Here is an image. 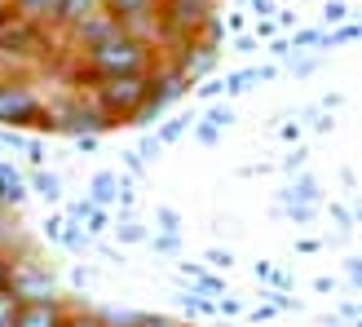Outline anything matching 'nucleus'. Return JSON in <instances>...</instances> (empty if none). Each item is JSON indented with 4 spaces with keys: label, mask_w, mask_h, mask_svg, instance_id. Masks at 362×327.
Listing matches in <instances>:
<instances>
[{
    "label": "nucleus",
    "mask_w": 362,
    "mask_h": 327,
    "mask_svg": "<svg viewBox=\"0 0 362 327\" xmlns=\"http://www.w3.org/2000/svg\"><path fill=\"white\" fill-rule=\"evenodd\" d=\"M98 208H102L98 199H88V195H84V199H76V204L66 208V217H71V222H88V217H93Z\"/></svg>",
    "instance_id": "obj_25"
},
{
    "label": "nucleus",
    "mask_w": 362,
    "mask_h": 327,
    "mask_svg": "<svg viewBox=\"0 0 362 327\" xmlns=\"http://www.w3.org/2000/svg\"><path fill=\"white\" fill-rule=\"evenodd\" d=\"M0 248H5L9 257H23V252H31V243L23 239V230H18V212H13V208H0Z\"/></svg>",
    "instance_id": "obj_14"
},
{
    "label": "nucleus",
    "mask_w": 362,
    "mask_h": 327,
    "mask_svg": "<svg viewBox=\"0 0 362 327\" xmlns=\"http://www.w3.org/2000/svg\"><path fill=\"white\" fill-rule=\"evenodd\" d=\"M0 151H27L23 129H5V124H0Z\"/></svg>",
    "instance_id": "obj_27"
},
{
    "label": "nucleus",
    "mask_w": 362,
    "mask_h": 327,
    "mask_svg": "<svg viewBox=\"0 0 362 327\" xmlns=\"http://www.w3.org/2000/svg\"><path fill=\"white\" fill-rule=\"evenodd\" d=\"M62 248H66V252H88V248H93V234H88L80 222H71V217H66V226H62Z\"/></svg>",
    "instance_id": "obj_20"
},
{
    "label": "nucleus",
    "mask_w": 362,
    "mask_h": 327,
    "mask_svg": "<svg viewBox=\"0 0 362 327\" xmlns=\"http://www.w3.org/2000/svg\"><path fill=\"white\" fill-rule=\"evenodd\" d=\"M66 305L62 301H18L13 327H62Z\"/></svg>",
    "instance_id": "obj_10"
},
{
    "label": "nucleus",
    "mask_w": 362,
    "mask_h": 327,
    "mask_svg": "<svg viewBox=\"0 0 362 327\" xmlns=\"http://www.w3.org/2000/svg\"><path fill=\"white\" fill-rule=\"evenodd\" d=\"M221 88H226V80L204 76V80H199V88H194V98H199V102H212V98H221Z\"/></svg>",
    "instance_id": "obj_28"
},
{
    "label": "nucleus",
    "mask_w": 362,
    "mask_h": 327,
    "mask_svg": "<svg viewBox=\"0 0 362 327\" xmlns=\"http://www.w3.org/2000/svg\"><path fill=\"white\" fill-rule=\"evenodd\" d=\"M137 155H141V159H146V164H151V159H159V155H164V137H159V133L151 137V133H146V137H141V142H137Z\"/></svg>",
    "instance_id": "obj_26"
},
{
    "label": "nucleus",
    "mask_w": 362,
    "mask_h": 327,
    "mask_svg": "<svg viewBox=\"0 0 362 327\" xmlns=\"http://www.w3.org/2000/svg\"><path fill=\"white\" fill-rule=\"evenodd\" d=\"M27 181H31V195H40L45 204H58V199H62V177L53 168H31Z\"/></svg>",
    "instance_id": "obj_15"
},
{
    "label": "nucleus",
    "mask_w": 362,
    "mask_h": 327,
    "mask_svg": "<svg viewBox=\"0 0 362 327\" xmlns=\"http://www.w3.org/2000/svg\"><path fill=\"white\" fill-rule=\"evenodd\" d=\"M204 124H212V129H230V124H234V111H230V106H208V120Z\"/></svg>",
    "instance_id": "obj_29"
},
{
    "label": "nucleus",
    "mask_w": 362,
    "mask_h": 327,
    "mask_svg": "<svg viewBox=\"0 0 362 327\" xmlns=\"http://www.w3.org/2000/svg\"><path fill=\"white\" fill-rule=\"evenodd\" d=\"M62 226H66V212H53V217H45V222H40V239H49V243H62Z\"/></svg>",
    "instance_id": "obj_24"
},
{
    "label": "nucleus",
    "mask_w": 362,
    "mask_h": 327,
    "mask_svg": "<svg viewBox=\"0 0 362 327\" xmlns=\"http://www.w3.org/2000/svg\"><path fill=\"white\" fill-rule=\"evenodd\" d=\"M80 88H88V93H93V102L102 106V115L111 120V129H115V124H133L137 111L146 106V98H151V71H146V76H106V80H88V84H80Z\"/></svg>",
    "instance_id": "obj_3"
},
{
    "label": "nucleus",
    "mask_w": 362,
    "mask_h": 327,
    "mask_svg": "<svg viewBox=\"0 0 362 327\" xmlns=\"http://www.w3.org/2000/svg\"><path fill=\"white\" fill-rule=\"evenodd\" d=\"M13 18V0H0V23H9Z\"/></svg>",
    "instance_id": "obj_42"
},
{
    "label": "nucleus",
    "mask_w": 362,
    "mask_h": 327,
    "mask_svg": "<svg viewBox=\"0 0 362 327\" xmlns=\"http://www.w3.org/2000/svg\"><path fill=\"white\" fill-rule=\"evenodd\" d=\"M9 292H13V301H62V297H58V275H53V270L35 257V252L13 257Z\"/></svg>",
    "instance_id": "obj_7"
},
{
    "label": "nucleus",
    "mask_w": 362,
    "mask_h": 327,
    "mask_svg": "<svg viewBox=\"0 0 362 327\" xmlns=\"http://www.w3.org/2000/svg\"><path fill=\"white\" fill-rule=\"evenodd\" d=\"M155 222H159V230H164V234H181V212L168 208V204L155 208Z\"/></svg>",
    "instance_id": "obj_23"
},
{
    "label": "nucleus",
    "mask_w": 362,
    "mask_h": 327,
    "mask_svg": "<svg viewBox=\"0 0 362 327\" xmlns=\"http://www.w3.org/2000/svg\"><path fill=\"white\" fill-rule=\"evenodd\" d=\"M283 204H318V181L314 177H296L292 186H287Z\"/></svg>",
    "instance_id": "obj_19"
},
{
    "label": "nucleus",
    "mask_w": 362,
    "mask_h": 327,
    "mask_svg": "<svg viewBox=\"0 0 362 327\" xmlns=\"http://www.w3.org/2000/svg\"><path fill=\"white\" fill-rule=\"evenodd\" d=\"M27 195H31V181L23 168H13L9 159H0V208H23L27 204Z\"/></svg>",
    "instance_id": "obj_11"
},
{
    "label": "nucleus",
    "mask_w": 362,
    "mask_h": 327,
    "mask_svg": "<svg viewBox=\"0 0 362 327\" xmlns=\"http://www.w3.org/2000/svg\"><path fill=\"white\" fill-rule=\"evenodd\" d=\"M93 13H102V0H62V9H58V23H53V31L66 35V31H76L80 23H88Z\"/></svg>",
    "instance_id": "obj_13"
},
{
    "label": "nucleus",
    "mask_w": 362,
    "mask_h": 327,
    "mask_svg": "<svg viewBox=\"0 0 362 327\" xmlns=\"http://www.w3.org/2000/svg\"><path fill=\"white\" fill-rule=\"evenodd\" d=\"M252 13H257V18H269V13H279V9H274V0H252Z\"/></svg>",
    "instance_id": "obj_40"
},
{
    "label": "nucleus",
    "mask_w": 362,
    "mask_h": 327,
    "mask_svg": "<svg viewBox=\"0 0 362 327\" xmlns=\"http://www.w3.org/2000/svg\"><path fill=\"white\" fill-rule=\"evenodd\" d=\"M124 168H129L133 177H141V168H146V159H141L137 151H129V155H124Z\"/></svg>",
    "instance_id": "obj_39"
},
{
    "label": "nucleus",
    "mask_w": 362,
    "mask_h": 327,
    "mask_svg": "<svg viewBox=\"0 0 362 327\" xmlns=\"http://www.w3.org/2000/svg\"><path fill=\"white\" fill-rule=\"evenodd\" d=\"M216 13V0H159V49H177L199 35V27Z\"/></svg>",
    "instance_id": "obj_4"
},
{
    "label": "nucleus",
    "mask_w": 362,
    "mask_h": 327,
    "mask_svg": "<svg viewBox=\"0 0 362 327\" xmlns=\"http://www.w3.org/2000/svg\"><path fill=\"white\" fill-rule=\"evenodd\" d=\"M164 62L155 40L137 31H115L111 40H102L93 49L76 53V80L71 84H88V80H106V76H146Z\"/></svg>",
    "instance_id": "obj_1"
},
{
    "label": "nucleus",
    "mask_w": 362,
    "mask_h": 327,
    "mask_svg": "<svg viewBox=\"0 0 362 327\" xmlns=\"http://www.w3.org/2000/svg\"><path fill=\"white\" fill-rule=\"evenodd\" d=\"M194 137L204 142V147H216V137H221V129H212V124H194Z\"/></svg>",
    "instance_id": "obj_35"
},
{
    "label": "nucleus",
    "mask_w": 362,
    "mask_h": 327,
    "mask_svg": "<svg viewBox=\"0 0 362 327\" xmlns=\"http://www.w3.org/2000/svg\"><path fill=\"white\" fill-rule=\"evenodd\" d=\"M0 124L5 129H40L53 137V111L49 102L35 93V84L13 76V71H5L0 76Z\"/></svg>",
    "instance_id": "obj_2"
},
{
    "label": "nucleus",
    "mask_w": 362,
    "mask_h": 327,
    "mask_svg": "<svg viewBox=\"0 0 362 327\" xmlns=\"http://www.w3.org/2000/svg\"><path fill=\"white\" fill-rule=\"evenodd\" d=\"M345 13H349V9L336 0V5H327V23H345Z\"/></svg>",
    "instance_id": "obj_41"
},
{
    "label": "nucleus",
    "mask_w": 362,
    "mask_h": 327,
    "mask_svg": "<svg viewBox=\"0 0 362 327\" xmlns=\"http://www.w3.org/2000/svg\"><path fill=\"white\" fill-rule=\"evenodd\" d=\"M151 243H155V252H164V257H177V252H181V234H164V230H159Z\"/></svg>",
    "instance_id": "obj_30"
},
{
    "label": "nucleus",
    "mask_w": 362,
    "mask_h": 327,
    "mask_svg": "<svg viewBox=\"0 0 362 327\" xmlns=\"http://www.w3.org/2000/svg\"><path fill=\"white\" fill-rule=\"evenodd\" d=\"M13 314H18L13 292H0V327H13Z\"/></svg>",
    "instance_id": "obj_31"
},
{
    "label": "nucleus",
    "mask_w": 362,
    "mask_h": 327,
    "mask_svg": "<svg viewBox=\"0 0 362 327\" xmlns=\"http://www.w3.org/2000/svg\"><path fill=\"white\" fill-rule=\"evenodd\" d=\"M102 9L111 13L124 31H137V35H146V40H155V31H159V0H102Z\"/></svg>",
    "instance_id": "obj_8"
},
{
    "label": "nucleus",
    "mask_w": 362,
    "mask_h": 327,
    "mask_svg": "<svg viewBox=\"0 0 362 327\" xmlns=\"http://www.w3.org/2000/svg\"><path fill=\"white\" fill-rule=\"evenodd\" d=\"M243 5H252V0H243Z\"/></svg>",
    "instance_id": "obj_43"
},
{
    "label": "nucleus",
    "mask_w": 362,
    "mask_h": 327,
    "mask_svg": "<svg viewBox=\"0 0 362 327\" xmlns=\"http://www.w3.org/2000/svg\"><path fill=\"white\" fill-rule=\"evenodd\" d=\"M190 84H194V80L186 76V71H181L173 58H164V62L151 71V98H146V106L137 111V120L129 124V129H151V124H159V115H164L177 98L190 93Z\"/></svg>",
    "instance_id": "obj_6"
},
{
    "label": "nucleus",
    "mask_w": 362,
    "mask_h": 327,
    "mask_svg": "<svg viewBox=\"0 0 362 327\" xmlns=\"http://www.w3.org/2000/svg\"><path fill=\"white\" fill-rule=\"evenodd\" d=\"M49 111H53V133H62V137H84V133L102 137L111 129V120L102 115V106L93 102L88 88H71L58 102H49Z\"/></svg>",
    "instance_id": "obj_5"
},
{
    "label": "nucleus",
    "mask_w": 362,
    "mask_h": 327,
    "mask_svg": "<svg viewBox=\"0 0 362 327\" xmlns=\"http://www.w3.org/2000/svg\"><path fill=\"white\" fill-rule=\"evenodd\" d=\"M119 173H111V168H102V173H93V181H88V199H98V204L106 208V204H115L119 199Z\"/></svg>",
    "instance_id": "obj_16"
},
{
    "label": "nucleus",
    "mask_w": 362,
    "mask_h": 327,
    "mask_svg": "<svg viewBox=\"0 0 362 327\" xmlns=\"http://www.w3.org/2000/svg\"><path fill=\"white\" fill-rule=\"evenodd\" d=\"M274 76V67H261V71H234V76H226V93L230 98H239V93H247L252 84H261V80H269Z\"/></svg>",
    "instance_id": "obj_17"
},
{
    "label": "nucleus",
    "mask_w": 362,
    "mask_h": 327,
    "mask_svg": "<svg viewBox=\"0 0 362 327\" xmlns=\"http://www.w3.org/2000/svg\"><path fill=\"white\" fill-rule=\"evenodd\" d=\"M230 261H234V257H230V252H221V248L208 252V265H212V270H230Z\"/></svg>",
    "instance_id": "obj_38"
},
{
    "label": "nucleus",
    "mask_w": 362,
    "mask_h": 327,
    "mask_svg": "<svg viewBox=\"0 0 362 327\" xmlns=\"http://www.w3.org/2000/svg\"><path fill=\"white\" fill-rule=\"evenodd\" d=\"M186 129H194V111L164 120V124H159V137H164V147H173V142H181V137H186Z\"/></svg>",
    "instance_id": "obj_21"
},
{
    "label": "nucleus",
    "mask_w": 362,
    "mask_h": 327,
    "mask_svg": "<svg viewBox=\"0 0 362 327\" xmlns=\"http://www.w3.org/2000/svg\"><path fill=\"white\" fill-rule=\"evenodd\" d=\"M216 58H221V45H208V40H199V35L173 49V62H177L181 71H186V76H190L194 84H199V80H204L208 71L216 67Z\"/></svg>",
    "instance_id": "obj_9"
},
{
    "label": "nucleus",
    "mask_w": 362,
    "mask_h": 327,
    "mask_svg": "<svg viewBox=\"0 0 362 327\" xmlns=\"http://www.w3.org/2000/svg\"><path fill=\"white\" fill-rule=\"evenodd\" d=\"M84 230H88V234H102V230H111V217H106V208H98L93 217H88V222H84Z\"/></svg>",
    "instance_id": "obj_33"
},
{
    "label": "nucleus",
    "mask_w": 362,
    "mask_h": 327,
    "mask_svg": "<svg viewBox=\"0 0 362 327\" xmlns=\"http://www.w3.org/2000/svg\"><path fill=\"white\" fill-rule=\"evenodd\" d=\"M137 327H190V323H177V319H168V314H141Z\"/></svg>",
    "instance_id": "obj_32"
},
{
    "label": "nucleus",
    "mask_w": 362,
    "mask_h": 327,
    "mask_svg": "<svg viewBox=\"0 0 362 327\" xmlns=\"http://www.w3.org/2000/svg\"><path fill=\"white\" fill-rule=\"evenodd\" d=\"M58 9H62V0H13V18L18 23H31V27H49L58 23Z\"/></svg>",
    "instance_id": "obj_12"
},
{
    "label": "nucleus",
    "mask_w": 362,
    "mask_h": 327,
    "mask_svg": "<svg viewBox=\"0 0 362 327\" xmlns=\"http://www.w3.org/2000/svg\"><path fill=\"white\" fill-rule=\"evenodd\" d=\"M62 327H111V323H106L102 314H93V310H66Z\"/></svg>",
    "instance_id": "obj_22"
},
{
    "label": "nucleus",
    "mask_w": 362,
    "mask_h": 327,
    "mask_svg": "<svg viewBox=\"0 0 362 327\" xmlns=\"http://www.w3.org/2000/svg\"><path fill=\"white\" fill-rule=\"evenodd\" d=\"M27 159H31V168H45V142L40 137L27 142Z\"/></svg>",
    "instance_id": "obj_34"
},
{
    "label": "nucleus",
    "mask_w": 362,
    "mask_h": 327,
    "mask_svg": "<svg viewBox=\"0 0 362 327\" xmlns=\"http://www.w3.org/2000/svg\"><path fill=\"white\" fill-rule=\"evenodd\" d=\"M115 234H119V243H146L151 234H146V226L133 217V208H124L119 212V222H115Z\"/></svg>",
    "instance_id": "obj_18"
},
{
    "label": "nucleus",
    "mask_w": 362,
    "mask_h": 327,
    "mask_svg": "<svg viewBox=\"0 0 362 327\" xmlns=\"http://www.w3.org/2000/svg\"><path fill=\"white\" fill-rule=\"evenodd\" d=\"M9 270H13V257L0 248V292H9Z\"/></svg>",
    "instance_id": "obj_36"
},
{
    "label": "nucleus",
    "mask_w": 362,
    "mask_h": 327,
    "mask_svg": "<svg viewBox=\"0 0 362 327\" xmlns=\"http://www.w3.org/2000/svg\"><path fill=\"white\" fill-rule=\"evenodd\" d=\"M234 49H239V53H257V31H239Z\"/></svg>",
    "instance_id": "obj_37"
}]
</instances>
